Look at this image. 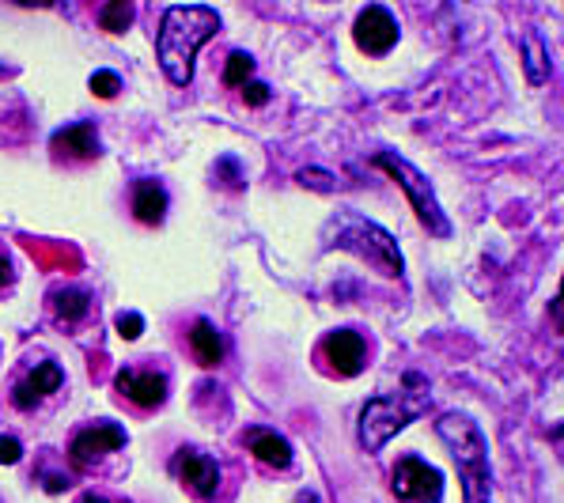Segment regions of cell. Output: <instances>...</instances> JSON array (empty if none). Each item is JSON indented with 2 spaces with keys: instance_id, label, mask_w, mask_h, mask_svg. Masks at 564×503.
Returning <instances> with one entry per match:
<instances>
[{
  "instance_id": "1",
  "label": "cell",
  "mask_w": 564,
  "mask_h": 503,
  "mask_svg": "<svg viewBox=\"0 0 564 503\" xmlns=\"http://www.w3.org/2000/svg\"><path fill=\"white\" fill-rule=\"evenodd\" d=\"M216 31H220V15H216L213 8L182 4V8H167V12H163L155 50H160L163 76H167L175 88H186V84L194 80L197 50H202Z\"/></svg>"
},
{
  "instance_id": "2",
  "label": "cell",
  "mask_w": 564,
  "mask_h": 503,
  "mask_svg": "<svg viewBox=\"0 0 564 503\" xmlns=\"http://www.w3.org/2000/svg\"><path fill=\"white\" fill-rule=\"evenodd\" d=\"M440 439L455 455L458 477H463V496L466 503H492V470H489V444H485L481 428L466 413H444L436 424Z\"/></svg>"
},
{
  "instance_id": "3",
  "label": "cell",
  "mask_w": 564,
  "mask_h": 503,
  "mask_svg": "<svg viewBox=\"0 0 564 503\" xmlns=\"http://www.w3.org/2000/svg\"><path fill=\"white\" fill-rule=\"evenodd\" d=\"M329 239H334L337 250H349V254L364 258V265H371L376 273L390 276V281H402L405 265L402 254H398V242L379 223L364 220L357 212H341L329 223Z\"/></svg>"
},
{
  "instance_id": "4",
  "label": "cell",
  "mask_w": 564,
  "mask_h": 503,
  "mask_svg": "<svg viewBox=\"0 0 564 503\" xmlns=\"http://www.w3.org/2000/svg\"><path fill=\"white\" fill-rule=\"evenodd\" d=\"M429 405V383H416L413 394H387V397H371L360 413V444L364 450H383L390 436L405 428L416 413H424Z\"/></svg>"
},
{
  "instance_id": "5",
  "label": "cell",
  "mask_w": 564,
  "mask_h": 503,
  "mask_svg": "<svg viewBox=\"0 0 564 503\" xmlns=\"http://www.w3.org/2000/svg\"><path fill=\"white\" fill-rule=\"evenodd\" d=\"M376 167H383L390 178L402 186V194L410 197V205H413V212H416V220L424 223V228L432 231V236H451V220H447V212L440 208L436 201V189H432V182L421 175V171L413 167L405 155H398V152H379L376 155Z\"/></svg>"
},
{
  "instance_id": "6",
  "label": "cell",
  "mask_w": 564,
  "mask_h": 503,
  "mask_svg": "<svg viewBox=\"0 0 564 503\" xmlns=\"http://www.w3.org/2000/svg\"><path fill=\"white\" fill-rule=\"evenodd\" d=\"M126 444H129V436H126L121 424L91 420V424H84L80 431H73L65 455H68V466H73L76 473H99L102 462H107L110 455H118Z\"/></svg>"
},
{
  "instance_id": "7",
  "label": "cell",
  "mask_w": 564,
  "mask_h": 503,
  "mask_svg": "<svg viewBox=\"0 0 564 503\" xmlns=\"http://www.w3.org/2000/svg\"><path fill=\"white\" fill-rule=\"evenodd\" d=\"M115 390L118 402H126L133 413H155L167 405L171 383L160 368H149V363H129L115 375Z\"/></svg>"
},
{
  "instance_id": "8",
  "label": "cell",
  "mask_w": 564,
  "mask_h": 503,
  "mask_svg": "<svg viewBox=\"0 0 564 503\" xmlns=\"http://www.w3.org/2000/svg\"><path fill=\"white\" fill-rule=\"evenodd\" d=\"M65 386V371L54 360H42V363H28L20 375L12 379V390H8V402L12 409L20 413H39L46 402H54Z\"/></svg>"
},
{
  "instance_id": "9",
  "label": "cell",
  "mask_w": 564,
  "mask_h": 503,
  "mask_svg": "<svg viewBox=\"0 0 564 503\" xmlns=\"http://www.w3.org/2000/svg\"><path fill=\"white\" fill-rule=\"evenodd\" d=\"M390 489L402 503H444V473L424 462V458L405 455L398 458Z\"/></svg>"
},
{
  "instance_id": "10",
  "label": "cell",
  "mask_w": 564,
  "mask_h": 503,
  "mask_svg": "<svg viewBox=\"0 0 564 503\" xmlns=\"http://www.w3.org/2000/svg\"><path fill=\"white\" fill-rule=\"evenodd\" d=\"M171 473H175V481L197 503L216 500V489H220V466H216V458L205 455L202 447H178L175 458H171Z\"/></svg>"
},
{
  "instance_id": "11",
  "label": "cell",
  "mask_w": 564,
  "mask_h": 503,
  "mask_svg": "<svg viewBox=\"0 0 564 503\" xmlns=\"http://www.w3.org/2000/svg\"><path fill=\"white\" fill-rule=\"evenodd\" d=\"M318 360H323L334 375L352 379V375H360L364 363H368V345H364V337L352 333V329H334V333H326L323 345H318Z\"/></svg>"
},
{
  "instance_id": "12",
  "label": "cell",
  "mask_w": 564,
  "mask_h": 503,
  "mask_svg": "<svg viewBox=\"0 0 564 503\" xmlns=\"http://www.w3.org/2000/svg\"><path fill=\"white\" fill-rule=\"evenodd\" d=\"M50 152H54V163H61V167H84V163L99 160V133H95L91 121H76V125H65L50 136Z\"/></svg>"
},
{
  "instance_id": "13",
  "label": "cell",
  "mask_w": 564,
  "mask_h": 503,
  "mask_svg": "<svg viewBox=\"0 0 564 503\" xmlns=\"http://www.w3.org/2000/svg\"><path fill=\"white\" fill-rule=\"evenodd\" d=\"M352 39L368 57H383L398 46V20L387 12L383 4H368L357 15V28H352Z\"/></svg>"
},
{
  "instance_id": "14",
  "label": "cell",
  "mask_w": 564,
  "mask_h": 503,
  "mask_svg": "<svg viewBox=\"0 0 564 503\" xmlns=\"http://www.w3.org/2000/svg\"><path fill=\"white\" fill-rule=\"evenodd\" d=\"M242 444H247L250 455H254L262 466H269V470H289L292 466V444L284 436H276V431L250 428L247 436H242Z\"/></svg>"
},
{
  "instance_id": "15",
  "label": "cell",
  "mask_w": 564,
  "mask_h": 503,
  "mask_svg": "<svg viewBox=\"0 0 564 503\" xmlns=\"http://www.w3.org/2000/svg\"><path fill=\"white\" fill-rule=\"evenodd\" d=\"M133 216L144 228H160L167 216V189L160 182H137L133 186Z\"/></svg>"
},
{
  "instance_id": "16",
  "label": "cell",
  "mask_w": 564,
  "mask_h": 503,
  "mask_svg": "<svg viewBox=\"0 0 564 503\" xmlns=\"http://www.w3.org/2000/svg\"><path fill=\"white\" fill-rule=\"evenodd\" d=\"M189 352H194V360L202 363V368H220L224 337H220V329L208 322V318H197V322L189 326Z\"/></svg>"
},
{
  "instance_id": "17",
  "label": "cell",
  "mask_w": 564,
  "mask_h": 503,
  "mask_svg": "<svg viewBox=\"0 0 564 503\" xmlns=\"http://www.w3.org/2000/svg\"><path fill=\"white\" fill-rule=\"evenodd\" d=\"M50 310H54L57 322L65 326H80L91 315V296L84 288H61L50 296Z\"/></svg>"
},
{
  "instance_id": "18",
  "label": "cell",
  "mask_w": 564,
  "mask_h": 503,
  "mask_svg": "<svg viewBox=\"0 0 564 503\" xmlns=\"http://www.w3.org/2000/svg\"><path fill=\"white\" fill-rule=\"evenodd\" d=\"M523 57H527V80L545 84V76H550V54H545V42L534 31L523 34Z\"/></svg>"
},
{
  "instance_id": "19",
  "label": "cell",
  "mask_w": 564,
  "mask_h": 503,
  "mask_svg": "<svg viewBox=\"0 0 564 503\" xmlns=\"http://www.w3.org/2000/svg\"><path fill=\"white\" fill-rule=\"evenodd\" d=\"M133 15H137L133 4H121V0H115V4L99 8V28L110 31V34H118V31H126L129 23H133Z\"/></svg>"
},
{
  "instance_id": "20",
  "label": "cell",
  "mask_w": 564,
  "mask_h": 503,
  "mask_svg": "<svg viewBox=\"0 0 564 503\" xmlns=\"http://www.w3.org/2000/svg\"><path fill=\"white\" fill-rule=\"evenodd\" d=\"M254 76V57L250 54H231L224 65V84L228 88H247V80Z\"/></svg>"
},
{
  "instance_id": "21",
  "label": "cell",
  "mask_w": 564,
  "mask_h": 503,
  "mask_svg": "<svg viewBox=\"0 0 564 503\" xmlns=\"http://www.w3.org/2000/svg\"><path fill=\"white\" fill-rule=\"evenodd\" d=\"M91 91L99 95V99H115V95L121 91V80L115 73H95L91 76Z\"/></svg>"
},
{
  "instance_id": "22",
  "label": "cell",
  "mask_w": 564,
  "mask_h": 503,
  "mask_svg": "<svg viewBox=\"0 0 564 503\" xmlns=\"http://www.w3.org/2000/svg\"><path fill=\"white\" fill-rule=\"evenodd\" d=\"M118 329H121V337H126V341H137V337L144 333V318L141 315H118Z\"/></svg>"
},
{
  "instance_id": "23",
  "label": "cell",
  "mask_w": 564,
  "mask_h": 503,
  "mask_svg": "<svg viewBox=\"0 0 564 503\" xmlns=\"http://www.w3.org/2000/svg\"><path fill=\"white\" fill-rule=\"evenodd\" d=\"M20 455H23L20 439H12V436H0V462H4V466H15V462H20Z\"/></svg>"
},
{
  "instance_id": "24",
  "label": "cell",
  "mask_w": 564,
  "mask_h": 503,
  "mask_svg": "<svg viewBox=\"0 0 564 503\" xmlns=\"http://www.w3.org/2000/svg\"><path fill=\"white\" fill-rule=\"evenodd\" d=\"M12 284H15V265H12V258L0 250V296L12 292Z\"/></svg>"
},
{
  "instance_id": "25",
  "label": "cell",
  "mask_w": 564,
  "mask_h": 503,
  "mask_svg": "<svg viewBox=\"0 0 564 503\" xmlns=\"http://www.w3.org/2000/svg\"><path fill=\"white\" fill-rule=\"evenodd\" d=\"M242 102H247V107H265L269 88L265 84H247V88H242Z\"/></svg>"
},
{
  "instance_id": "26",
  "label": "cell",
  "mask_w": 564,
  "mask_h": 503,
  "mask_svg": "<svg viewBox=\"0 0 564 503\" xmlns=\"http://www.w3.org/2000/svg\"><path fill=\"white\" fill-rule=\"evenodd\" d=\"M76 503H118V500H107V496H99V492H84ZM121 503H126V500H121Z\"/></svg>"
},
{
  "instance_id": "27",
  "label": "cell",
  "mask_w": 564,
  "mask_h": 503,
  "mask_svg": "<svg viewBox=\"0 0 564 503\" xmlns=\"http://www.w3.org/2000/svg\"><path fill=\"white\" fill-rule=\"evenodd\" d=\"M557 315H561V322H564V281H561V296H557Z\"/></svg>"
}]
</instances>
